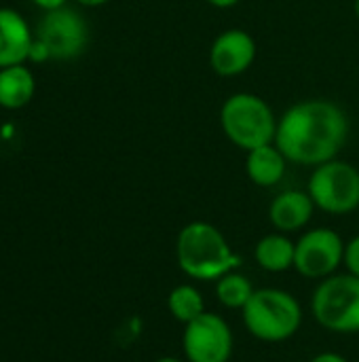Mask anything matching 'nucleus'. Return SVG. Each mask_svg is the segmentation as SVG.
<instances>
[{
    "label": "nucleus",
    "mask_w": 359,
    "mask_h": 362,
    "mask_svg": "<svg viewBox=\"0 0 359 362\" xmlns=\"http://www.w3.org/2000/svg\"><path fill=\"white\" fill-rule=\"evenodd\" d=\"M345 265H347L349 274H353V276L359 278V235H355L345 246Z\"/></svg>",
    "instance_id": "obj_18"
},
{
    "label": "nucleus",
    "mask_w": 359,
    "mask_h": 362,
    "mask_svg": "<svg viewBox=\"0 0 359 362\" xmlns=\"http://www.w3.org/2000/svg\"><path fill=\"white\" fill-rule=\"evenodd\" d=\"M315 204L307 191L290 189L279 193L269 206V221L281 233H294L309 225L313 218Z\"/></svg>",
    "instance_id": "obj_11"
},
{
    "label": "nucleus",
    "mask_w": 359,
    "mask_h": 362,
    "mask_svg": "<svg viewBox=\"0 0 359 362\" xmlns=\"http://www.w3.org/2000/svg\"><path fill=\"white\" fill-rule=\"evenodd\" d=\"M207 4H212V6H216V8H233V6H237L241 0H205Z\"/></svg>",
    "instance_id": "obj_22"
},
{
    "label": "nucleus",
    "mask_w": 359,
    "mask_h": 362,
    "mask_svg": "<svg viewBox=\"0 0 359 362\" xmlns=\"http://www.w3.org/2000/svg\"><path fill=\"white\" fill-rule=\"evenodd\" d=\"M36 89L34 74L23 66L15 64L0 68V106L6 110H19L32 102Z\"/></svg>",
    "instance_id": "obj_14"
},
{
    "label": "nucleus",
    "mask_w": 359,
    "mask_h": 362,
    "mask_svg": "<svg viewBox=\"0 0 359 362\" xmlns=\"http://www.w3.org/2000/svg\"><path fill=\"white\" fill-rule=\"evenodd\" d=\"M288 159L277 148L275 142L258 146L254 151H248L245 157V172L248 178L258 187H275L286 176Z\"/></svg>",
    "instance_id": "obj_13"
},
{
    "label": "nucleus",
    "mask_w": 359,
    "mask_h": 362,
    "mask_svg": "<svg viewBox=\"0 0 359 362\" xmlns=\"http://www.w3.org/2000/svg\"><path fill=\"white\" fill-rule=\"evenodd\" d=\"M294 255H296V242H292L288 233L281 231L260 238L254 250L256 263L269 274H281L294 267Z\"/></svg>",
    "instance_id": "obj_15"
},
{
    "label": "nucleus",
    "mask_w": 359,
    "mask_h": 362,
    "mask_svg": "<svg viewBox=\"0 0 359 362\" xmlns=\"http://www.w3.org/2000/svg\"><path fill=\"white\" fill-rule=\"evenodd\" d=\"M32 2L42 11H55V8L66 6V0H32Z\"/></svg>",
    "instance_id": "obj_20"
},
{
    "label": "nucleus",
    "mask_w": 359,
    "mask_h": 362,
    "mask_svg": "<svg viewBox=\"0 0 359 362\" xmlns=\"http://www.w3.org/2000/svg\"><path fill=\"white\" fill-rule=\"evenodd\" d=\"M277 121L273 108L256 93H233L220 108L224 136L245 153L275 142Z\"/></svg>",
    "instance_id": "obj_4"
},
{
    "label": "nucleus",
    "mask_w": 359,
    "mask_h": 362,
    "mask_svg": "<svg viewBox=\"0 0 359 362\" xmlns=\"http://www.w3.org/2000/svg\"><path fill=\"white\" fill-rule=\"evenodd\" d=\"M36 36L47 45L51 59H74L83 55L89 45V25L80 13L61 6L47 11L38 23Z\"/></svg>",
    "instance_id": "obj_9"
},
{
    "label": "nucleus",
    "mask_w": 359,
    "mask_h": 362,
    "mask_svg": "<svg viewBox=\"0 0 359 362\" xmlns=\"http://www.w3.org/2000/svg\"><path fill=\"white\" fill-rule=\"evenodd\" d=\"M233 346V329L220 314L205 312L197 320L184 325L182 350L188 362H229Z\"/></svg>",
    "instance_id": "obj_7"
},
{
    "label": "nucleus",
    "mask_w": 359,
    "mask_h": 362,
    "mask_svg": "<svg viewBox=\"0 0 359 362\" xmlns=\"http://www.w3.org/2000/svg\"><path fill=\"white\" fill-rule=\"evenodd\" d=\"M34 34L21 13L0 8V68L23 64L30 55Z\"/></svg>",
    "instance_id": "obj_12"
},
{
    "label": "nucleus",
    "mask_w": 359,
    "mask_h": 362,
    "mask_svg": "<svg viewBox=\"0 0 359 362\" xmlns=\"http://www.w3.org/2000/svg\"><path fill=\"white\" fill-rule=\"evenodd\" d=\"M256 59V40L250 32L231 28L216 36L209 49V66L218 76H239Z\"/></svg>",
    "instance_id": "obj_10"
},
{
    "label": "nucleus",
    "mask_w": 359,
    "mask_h": 362,
    "mask_svg": "<svg viewBox=\"0 0 359 362\" xmlns=\"http://www.w3.org/2000/svg\"><path fill=\"white\" fill-rule=\"evenodd\" d=\"M349 136L345 110L330 100H303L277 121L275 144L290 163L317 168L336 159Z\"/></svg>",
    "instance_id": "obj_1"
},
{
    "label": "nucleus",
    "mask_w": 359,
    "mask_h": 362,
    "mask_svg": "<svg viewBox=\"0 0 359 362\" xmlns=\"http://www.w3.org/2000/svg\"><path fill=\"white\" fill-rule=\"evenodd\" d=\"M307 193L315 208L328 214H351L359 208V170L349 161H326L313 168Z\"/></svg>",
    "instance_id": "obj_6"
},
{
    "label": "nucleus",
    "mask_w": 359,
    "mask_h": 362,
    "mask_svg": "<svg viewBox=\"0 0 359 362\" xmlns=\"http://www.w3.org/2000/svg\"><path fill=\"white\" fill-rule=\"evenodd\" d=\"M167 308L178 322L188 325V322L197 320L201 314H205V299L197 286L178 284L167 297Z\"/></svg>",
    "instance_id": "obj_16"
},
{
    "label": "nucleus",
    "mask_w": 359,
    "mask_h": 362,
    "mask_svg": "<svg viewBox=\"0 0 359 362\" xmlns=\"http://www.w3.org/2000/svg\"><path fill=\"white\" fill-rule=\"evenodd\" d=\"M311 314L330 333H359V278L334 274L324 278L311 297Z\"/></svg>",
    "instance_id": "obj_5"
},
{
    "label": "nucleus",
    "mask_w": 359,
    "mask_h": 362,
    "mask_svg": "<svg viewBox=\"0 0 359 362\" xmlns=\"http://www.w3.org/2000/svg\"><path fill=\"white\" fill-rule=\"evenodd\" d=\"M241 314L248 333L267 344L288 341L303 325V305L281 288H256Z\"/></svg>",
    "instance_id": "obj_3"
},
{
    "label": "nucleus",
    "mask_w": 359,
    "mask_h": 362,
    "mask_svg": "<svg viewBox=\"0 0 359 362\" xmlns=\"http://www.w3.org/2000/svg\"><path fill=\"white\" fill-rule=\"evenodd\" d=\"M345 240L328 227H317L300 235L296 242L294 269L309 280H324L336 274L345 263Z\"/></svg>",
    "instance_id": "obj_8"
},
{
    "label": "nucleus",
    "mask_w": 359,
    "mask_h": 362,
    "mask_svg": "<svg viewBox=\"0 0 359 362\" xmlns=\"http://www.w3.org/2000/svg\"><path fill=\"white\" fill-rule=\"evenodd\" d=\"M28 59H30V62H36V64L51 59V53H49L47 45H44L38 36H34V40H32V47H30V55H28Z\"/></svg>",
    "instance_id": "obj_19"
},
{
    "label": "nucleus",
    "mask_w": 359,
    "mask_h": 362,
    "mask_svg": "<svg viewBox=\"0 0 359 362\" xmlns=\"http://www.w3.org/2000/svg\"><path fill=\"white\" fill-rule=\"evenodd\" d=\"M311 362H349L345 356H341V354H336V352H322V354H317L315 358Z\"/></svg>",
    "instance_id": "obj_21"
},
{
    "label": "nucleus",
    "mask_w": 359,
    "mask_h": 362,
    "mask_svg": "<svg viewBox=\"0 0 359 362\" xmlns=\"http://www.w3.org/2000/svg\"><path fill=\"white\" fill-rule=\"evenodd\" d=\"M76 2L83 6H102V4H108L110 0H76Z\"/></svg>",
    "instance_id": "obj_23"
},
{
    "label": "nucleus",
    "mask_w": 359,
    "mask_h": 362,
    "mask_svg": "<svg viewBox=\"0 0 359 362\" xmlns=\"http://www.w3.org/2000/svg\"><path fill=\"white\" fill-rule=\"evenodd\" d=\"M254 284L250 282L248 276L235 272L224 274L220 280H216V299L229 310H243L254 295Z\"/></svg>",
    "instance_id": "obj_17"
},
{
    "label": "nucleus",
    "mask_w": 359,
    "mask_h": 362,
    "mask_svg": "<svg viewBox=\"0 0 359 362\" xmlns=\"http://www.w3.org/2000/svg\"><path fill=\"white\" fill-rule=\"evenodd\" d=\"M176 259L188 278L203 282H216L241 265V257L235 255L224 233L205 221H193L180 229Z\"/></svg>",
    "instance_id": "obj_2"
},
{
    "label": "nucleus",
    "mask_w": 359,
    "mask_h": 362,
    "mask_svg": "<svg viewBox=\"0 0 359 362\" xmlns=\"http://www.w3.org/2000/svg\"><path fill=\"white\" fill-rule=\"evenodd\" d=\"M154 362H188V361H180V358H174V356H163V358H157Z\"/></svg>",
    "instance_id": "obj_24"
},
{
    "label": "nucleus",
    "mask_w": 359,
    "mask_h": 362,
    "mask_svg": "<svg viewBox=\"0 0 359 362\" xmlns=\"http://www.w3.org/2000/svg\"><path fill=\"white\" fill-rule=\"evenodd\" d=\"M353 8H355V15H358V19H359V0H355V4H353Z\"/></svg>",
    "instance_id": "obj_25"
}]
</instances>
